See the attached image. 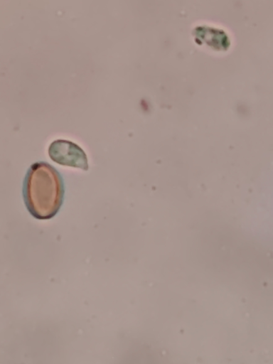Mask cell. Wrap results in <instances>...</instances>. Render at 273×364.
Wrapping results in <instances>:
<instances>
[{
    "label": "cell",
    "instance_id": "cell-1",
    "mask_svg": "<svg viewBox=\"0 0 273 364\" xmlns=\"http://www.w3.org/2000/svg\"><path fill=\"white\" fill-rule=\"evenodd\" d=\"M22 193L25 205L33 218L50 220L57 215L63 203V178L53 166L44 161L36 162L26 172Z\"/></svg>",
    "mask_w": 273,
    "mask_h": 364
},
{
    "label": "cell",
    "instance_id": "cell-2",
    "mask_svg": "<svg viewBox=\"0 0 273 364\" xmlns=\"http://www.w3.org/2000/svg\"><path fill=\"white\" fill-rule=\"evenodd\" d=\"M50 159L64 166L75 167L87 171V159L84 151L76 144L64 139L52 142L48 149Z\"/></svg>",
    "mask_w": 273,
    "mask_h": 364
}]
</instances>
